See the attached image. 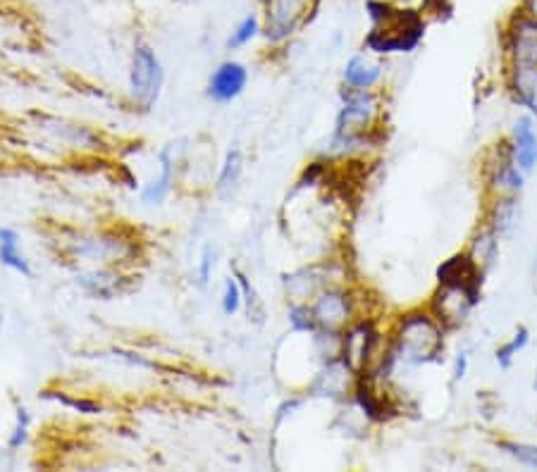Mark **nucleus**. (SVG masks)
<instances>
[{"label":"nucleus","mask_w":537,"mask_h":472,"mask_svg":"<svg viewBox=\"0 0 537 472\" xmlns=\"http://www.w3.org/2000/svg\"><path fill=\"white\" fill-rule=\"evenodd\" d=\"M375 346V332L370 325H358L342 341V360L351 370H361L368 363Z\"/></svg>","instance_id":"nucleus-9"},{"label":"nucleus","mask_w":537,"mask_h":472,"mask_svg":"<svg viewBox=\"0 0 537 472\" xmlns=\"http://www.w3.org/2000/svg\"><path fill=\"white\" fill-rule=\"evenodd\" d=\"M437 279L440 284H452V287H466L473 291H480V282H483V270L473 263L468 253H456L449 260H444L437 270Z\"/></svg>","instance_id":"nucleus-7"},{"label":"nucleus","mask_w":537,"mask_h":472,"mask_svg":"<svg viewBox=\"0 0 537 472\" xmlns=\"http://www.w3.org/2000/svg\"><path fill=\"white\" fill-rule=\"evenodd\" d=\"M373 117H375L373 96H366V93H361V96H351V101L344 105L342 113H339L337 134L342 136V139H354L356 134L366 132L368 124L373 122Z\"/></svg>","instance_id":"nucleus-6"},{"label":"nucleus","mask_w":537,"mask_h":472,"mask_svg":"<svg viewBox=\"0 0 537 472\" xmlns=\"http://www.w3.org/2000/svg\"><path fill=\"white\" fill-rule=\"evenodd\" d=\"M258 29H261V22H258L256 15L244 17V20L239 22V27L234 29V34H232V39H230V46H234V48L246 46V43H249L253 39V36L258 34Z\"/></svg>","instance_id":"nucleus-19"},{"label":"nucleus","mask_w":537,"mask_h":472,"mask_svg":"<svg viewBox=\"0 0 537 472\" xmlns=\"http://www.w3.org/2000/svg\"><path fill=\"white\" fill-rule=\"evenodd\" d=\"M265 12V36L280 43L289 39L304 22L311 0H261Z\"/></svg>","instance_id":"nucleus-3"},{"label":"nucleus","mask_w":537,"mask_h":472,"mask_svg":"<svg viewBox=\"0 0 537 472\" xmlns=\"http://www.w3.org/2000/svg\"><path fill=\"white\" fill-rule=\"evenodd\" d=\"M514 163L521 172H530L537 165V134L530 117H521L514 127Z\"/></svg>","instance_id":"nucleus-11"},{"label":"nucleus","mask_w":537,"mask_h":472,"mask_svg":"<svg viewBox=\"0 0 537 472\" xmlns=\"http://www.w3.org/2000/svg\"><path fill=\"white\" fill-rule=\"evenodd\" d=\"M466 370H468V356H466V353H461V356L456 358V372H454L456 380H464Z\"/></svg>","instance_id":"nucleus-24"},{"label":"nucleus","mask_w":537,"mask_h":472,"mask_svg":"<svg viewBox=\"0 0 537 472\" xmlns=\"http://www.w3.org/2000/svg\"><path fill=\"white\" fill-rule=\"evenodd\" d=\"M480 291L466 287H452V284H440V291L435 294V313L444 325H461L468 318V313L478 303Z\"/></svg>","instance_id":"nucleus-5"},{"label":"nucleus","mask_w":537,"mask_h":472,"mask_svg":"<svg viewBox=\"0 0 537 472\" xmlns=\"http://www.w3.org/2000/svg\"><path fill=\"white\" fill-rule=\"evenodd\" d=\"M444 349L442 329L430 315L411 313L401 320L397 334V356L406 363H430Z\"/></svg>","instance_id":"nucleus-2"},{"label":"nucleus","mask_w":537,"mask_h":472,"mask_svg":"<svg viewBox=\"0 0 537 472\" xmlns=\"http://www.w3.org/2000/svg\"><path fill=\"white\" fill-rule=\"evenodd\" d=\"M497 234L492 232V229H487V232H483L475 239L473 244V251L468 253V256L473 258V263L480 267V270H485L487 265H492V260H495V253H497Z\"/></svg>","instance_id":"nucleus-14"},{"label":"nucleus","mask_w":537,"mask_h":472,"mask_svg":"<svg viewBox=\"0 0 537 472\" xmlns=\"http://www.w3.org/2000/svg\"><path fill=\"white\" fill-rule=\"evenodd\" d=\"M370 29L366 46L373 53H411L423 39V17L406 15L390 8L385 0H370L368 3Z\"/></svg>","instance_id":"nucleus-1"},{"label":"nucleus","mask_w":537,"mask_h":472,"mask_svg":"<svg viewBox=\"0 0 537 472\" xmlns=\"http://www.w3.org/2000/svg\"><path fill=\"white\" fill-rule=\"evenodd\" d=\"M387 5L399 12H406V15H418L423 17L425 12L435 10L440 5V0H385Z\"/></svg>","instance_id":"nucleus-17"},{"label":"nucleus","mask_w":537,"mask_h":472,"mask_svg":"<svg viewBox=\"0 0 537 472\" xmlns=\"http://www.w3.org/2000/svg\"><path fill=\"white\" fill-rule=\"evenodd\" d=\"M313 310V318H316V325L325 327L327 332L332 329H339L349 318V298L339 291H325L323 296L318 298Z\"/></svg>","instance_id":"nucleus-10"},{"label":"nucleus","mask_w":537,"mask_h":472,"mask_svg":"<svg viewBox=\"0 0 537 472\" xmlns=\"http://www.w3.org/2000/svg\"><path fill=\"white\" fill-rule=\"evenodd\" d=\"M239 175H242V155L237 151L227 155L225 167H222V175H220V189H230V186L237 184Z\"/></svg>","instance_id":"nucleus-20"},{"label":"nucleus","mask_w":537,"mask_h":472,"mask_svg":"<svg viewBox=\"0 0 537 472\" xmlns=\"http://www.w3.org/2000/svg\"><path fill=\"white\" fill-rule=\"evenodd\" d=\"M17 234L12 229H0V260L12 270L29 275V265L20 251H17Z\"/></svg>","instance_id":"nucleus-13"},{"label":"nucleus","mask_w":537,"mask_h":472,"mask_svg":"<svg viewBox=\"0 0 537 472\" xmlns=\"http://www.w3.org/2000/svg\"><path fill=\"white\" fill-rule=\"evenodd\" d=\"M160 82H163V72H160V62L153 55L151 48L139 46L134 53V70H132V89L139 103H144L146 108L153 105L158 98Z\"/></svg>","instance_id":"nucleus-4"},{"label":"nucleus","mask_w":537,"mask_h":472,"mask_svg":"<svg viewBox=\"0 0 537 472\" xmlns=\"http://www.w3.org/2000/svg\"><path fill=\"white\" fill-rule=\"evenodd\" d=\"M211 265H213V251L211 248H206V253H203V260H201V284L208 282V277H211Z\"/></svg>","instance_id":"nucleus-23"},{"label":"nucleus","mask_w":537,"mask_h":472,"mask_svg":"<svg viewBox=\"0 0 537 472\" xmlns=\"http://www.w3.org/2000/svg\"><path fill=\"white\" fill-rule=\"evenodd\" d=\"M499 446H502V449L509 453L511 458H516V461L521 465H528V468L537 470V446L514 444V442H502Z\"/></svg>","instance_id":"nucleus-18"},{"label":"nucleus","mask_w":537,"mask_h":472,"mask_svg":"<svg viewBox=\"0 0 537 472\" xmlns=\"http://www.w3.org/2000/svg\"><path fill=\"white\" fill-rule=\"evenodd\" d=\"M242 306V294H239V287L234 279H227L225 282V296H222V310H225L227 315H234Z\"/></svg>","instance_id":"nucleus-21"},{"label":"nucleus","mask_w":537,"mask_h":472,"mask_svg":"<svg viewBox=\"0 0 537 472\" xmlns=\"http://www.w3.org/2000/svg\"><path fill=\"white\" fill-rule=\"evenodd\" d=\"M168 191H170V158L168 155H163V175H160L158 182H153L144 191V201L146 203H160Z\"/></svg>","instance_id":"nucleus-16"},{"label":"nucleus","mask_w":537,"mask_h":472,"mask_svg":"<svg viewBox=\"0 0 537 472\" xmlns=\"http://www.w3.org/2000/svg\"><path fill=\"white\" fill-rule=\"evenodd\" d=\"M523 12L537 20V0H526V3H523Z\"/></svg>","instance_id":"nucleus-25"},{"label":"nucleus","mask_w":537,"mask_h":472,"mask_svg":"<svg viewBox=\"0 0 537 472\" xmlns=\"http://www.w3.org/2000/svg\"><path fill=\"white\" fill-rule=\"evenodd\" d=\"M292 322H294L296 329H306V332L308 329H316V318H313V310H308L304 306L292 310Z\"/></svg>","instance_id":"nucleus-22"},{"label":"nucleus","mask_w":537,"mask_h":472,"mask_svg":"<svg viewBox=\"0 0 537 472\" xmlns=\"http://www.w3.org/2000/svg\"><path fill=\"white\" fill-rule=\"evenodd\" d=\"M528 344V329H518L514 334V339L509 341V344L502 346V349H497V363L502 365V368H509L511 363H514V358L526 349Z\"/></svg>","instance_id":"nucleus-15"},{"label":"nucleus","mask_w":537,"mask_h":472,"mask_svg":"<svg viewBox=\"0 0 537 472\" xmlns=\"http://www.w3.org/2000/svg\"><path fill=\"white\" fill-rule=\"evenodd\" d=\"M246 77H249V74H246L244 65H239V62H225V65H220L218 70H215L211 79V89L208 91H211L215 101L227 103L244 91Z\"/></svg>","instance_id":"nucleus-8"},{"label":"nucleus","mask_w":537,"mask_h":472,"mask_svg":"<svg viewBox=\"0 0 537 472\" xmlns=\"http://www.w3.org/2000/svg\"><path fill=\"white\" fill-rule=\"evenodd\" d=\"M382 77L380 62L366 58V55H354L344 67V82L351 89H370Z\"/></svg>","instance_id":"nucleus-12"}]
</instances>
